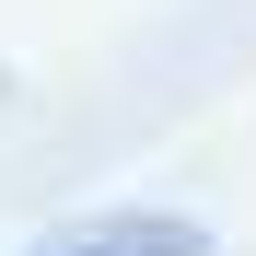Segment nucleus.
Instances as JSON below:
<instances>
[{
    "mask_svg": "<svg viewBox=\"0 0 256 256\" xmlns=\"http://www.w3.org/2000/svg\"><path fill=\"white\" fill-rule=\"evenodd\" d=\"M47 256H210V233H198V222H105V233L47 244Z\"/></svg>",
    "mask_w": 256,
    "mask_h": 256,
    "instance_id": "f257e3e1",
    "label": "nucleus"
}]
</instances>
